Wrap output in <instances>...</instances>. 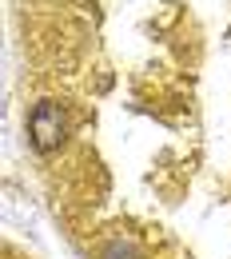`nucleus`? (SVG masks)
Listing matches in <instances>:
<instances>
[{
  "label": "nucleus",
  "instance_id": "1",
  "mask_svg": "<svg viewBox=\"0 0 231 259\" xmlns=\"http://www.w3.org/2000/svg\"><path fill=\"white\" fill-rule=\"evenodd\" d=\"M68 136V116L56 100H40L28 112V140L36 152H56Z\"/></svg>",
  "mask_w": 231,
  "mask_h": 259
}]
</instances>
